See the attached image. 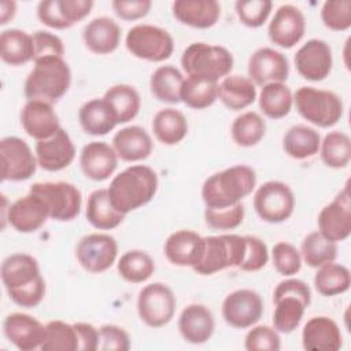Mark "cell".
Returning <instances> with one entry per match:
<instances>
[{
    "mask_svg": "<svg viewBox=\"0 0 351 351\" xmlns=\"http://www.w3.org/2000/svg\"><path fill=\"white\" fill-rule=\"evenodd\" d=\"M1 281L10 299L26 308L38 306L45 296V281L36 258L18 252L1 263Z\"/></svg>",
    "mask_w": 351,
    "mask_h": 351,
    "instance_id": "obj_1",
    "label": "cell"
},
{
    "mask_svg": "<svg viewBox=\"0 0 351 351\" xmlns=\"http://www.w3.org/2000/svg\"><path fill=\"white\" fill-rule=\"evenodd\" d=\"M158 174L145 165H133L117 174L107 188L112 206L128 214L149 203L158 191Z\"/></svg>",
    "mask_w": 351,
    "mask_h": 351,
    "instance_id": "obj_2",
    "label": "cell"
},
{
    "mask_svg": "<svg viewBox=\"0 0 351 351\" xmlns=\"http://www.w3.org/2000/svg\"><path fill=\"white\" fill-rule=\"evenodd\" d=\"M256 185L255 170L247 165H236L211 174L202 186L206 208H225L241 203Z\"/></svg>",
    "mask_w": 351,
    "mask_h": 351,
    "instance_id": "obj_3",
    "label": "cell"
},
{
    "mask_svg": "<svg viewBox=\"0 0 351 351\" xmlns=\"http://www.w3.org/2000/svg\"><path fill=\"white\" fill-rule=\"evenodd\" d=\"M71 84V71L63 58L51 56L34 60L32 71L23 85L27 100H40L55 104L62 99Z\"/></svg>",
    "mask_w": 351,
    "mask_h": 351,
    "instance_id": "obj_4",
    "label": "cell"
},
{
    "mask_svg": "<svg viewBox=\"0 0 351 351\" xmlns=\"http://www.w3.org/2000/svg\"><path fill=\"white\" fill-rule=\"evenodd\" d=\"M311 302L310 287L299 278H287L277 284L273 292V328L278 333L293 332Z\"/></svg>",
    "mask_w": 351,
    "mask_h": 351,
    "instance_id": "obj_5",
    "label": "cell"
},
{
    "mask_svg": "<svg viewBox=\"0 0 351 351\" xmlns=\"http://www.w3.org/2000/svg\"><path fill=\"white\" fill-rule=\"evenodd\" d=\"M181 66L188 75L218 82L232 71L233 55L222 45L192 43L182 52Z\"/></svg>",
    "mask_w": 351,
    "mask_h": 351,
    "instance_id": "obj_6",
    "label": "cell"
},
{
    "mask_svg": "<svg viewBox=\"0 0 351 351\" xmlns=\"http://www.w3.org/2000/svg\"><path fill=\"white\" fill-rule=\"evenodd\" d=\"M293 103L306 121L319 128L336 125L344 111L343 101L335 92L314 86H300L293 95Z\"/></svg>",
    "mask_w": 351,
    "mask_h": 351,
    "instance_id": "obj_7",
    "label": "cell"
},
{
    "mask_svg": "<svg viewBox=\"0 0 351 351\" xmlns=\"http://www.w3.org/2000/svg\"><path fill=\"white\" fill-rule=\"evenodd\" d=\"M245 252V237L239 234H218L204 237L200 261L193 267L197 274L210 276L228 267L241 265Z\"/></svg>",
    "mask_w": 351,
    "mask_h": 351,
    "instance_id": "obj_8",
    "label": "cell"
},
{
    "mask_svg": "<svg viewBox=\"0 0 351 351\" xmlns=\"http://www.w3.org/2000/svg\"><path fill=\"white\" fill-rule=\"evenodd\" d=\"M125 44L133 56L148 62H163L174 51L171 34L159 26L147 23L130 27L126 33Z\"/></svg>",
    "mask_w": 351,
    "mask_h": 351,
    "instance_id": "obj_9",
    "label": "cell"
},
{
    "mask_svg": "<svg viewBox=\"0 0 351 351\" xmlns=\"http://www.w3.org/2000/svg\"><path fill=\"white\" fill-rule=\"evenodd\" d=\"M30 193L38 196L47 206L49 218L56 221H71L82 204L81 191L70 182H36L30 186Z\"/></svg>",
    "mask_w": 351,
    "mask_h": 351,
    "instance_id": "obj_10",
    "label": "cell"
},
{
    "mask_svg": "<svg viewBox=\"0 0 351 351\" xmlns=\"http://www.w3.org/2000/svg\"><path fill=\"white\" fill-rule=\"evenodd\" d=\"M176 306L174 292L163 282H152L143 287L137 296L138 317L151 328L167 325L174 317Z\"/></svg>",
    "mask_w": 351,
    "mask_h": 351,
    "instance_id": "obj_11",
    "label": "cell"
},
{
    "mask_svg": "<svg viewBox=\"0 0 351 351\" xmlns=\"http://www.w3.org/2000/svg\"><path fill=\"white\" fill-rule=\"evenodd\" d=\"M254 208L265 222L281 223L293 213L295 195L285 182L267 181L255 191Z\"/></svg>",
    "mask_w": 351,
    "mask_h": 351,
    "instance_id": "obj_12",
    "label": "cell"
},
{
    "mask_svg": "<svg viewBox=\"0 0 351 351\" xmlns=\"http://www.w3.org/2000/svg\"><path fill=\"white\" fill-rule=\"evenodd\" d=\"M1 181L29 180L38 166L36 154L29 144L16 136L3 137L0 141Z\"/></svg>",
    "mask_w": 351,
    "mask_h": 351,
    "instance_id": "obj_13",
    "label": "cell"
},
{
    "mask_svg": "<svg viewBox=\"0 0 351 351\" xmlns=\"http://www.w3.org/2000/svg\"><path fill=\"white\" fill-rule=\"evenodd\" d=\"M117 255V240L107 233L86 234L75 247L78 263L89 273L106 271L114 265Z\"/></svg>",
    "mask_w": 351,
    "mask_h": 351,
    "instance_id": "obj_14",
    "label": "cell"
},
{
    "mask_svg": "<svg viewBox=\"0 0 351 351\" xmlns=\"http://www.w3.org/2000/svg\"><path fill=\"white\" fill-rule=\"evenodd\" d=\"M263 314V300L252 289H236L222 303L225 322L236 329H247L255 325Z\"/></svg>",
    "mask_w": 351,
    "mask_h": 351,
    "instance_id": "obj_15",
    "label": "cell"
},
{
    "mask_svg": "<svg viewBox=\"0 0 351 351\" xmlns=\"http://www.w3.org/2000/svg\"><path fill=\"white\" fill-rule=\"evenodd\" d=\"M318 232L330 241H343L351 233V200L348 186H344L336 197L318 214Z\"/></svg>",
    "mask_w": 351,
    "mask_h": 351,
    "instance_id": "obj_16",
    "label": "cell"
},
{
    "mask_svg": "<svg viewBox=\"0 0 351 351\" xmlns=\"http://www.w3.org/2000/svg\"><path fill=\"white\" fill-rule=\"evenodd\" d=\"M293 62L298 73L304 80L322 81L332 71V48L324 40L311 38L296 51Z\"/></svg>",
    "mask_w": 351,
    "mask_h": 351,
    "instance_id": "obj_17",
    "label": "cell"
},
{
    "mask_svg": "<svg viewBox=\"0 0 351 351\" xmlns=\"http://www.w3.org/2000/svg\"><path fill=\"white\" fill-rule=\"evenodd\" d=\"M92 0H43L37 5V16L41 23L63 30L89 15Z\"/></svg>",
    "mask_w": 351,
    "mask_h": 351,
    "instance_id": "obj_18",
    "label": "cell"
},
{
    "mask_svg": "<svg viewBox=\"0 0 351 351\" xmlns=\"http://www.w3.org/2000/svg\"><path fill=\"white\" fill-rule=\"evenodd\" d=\"M248 75L259 86L271 82H284L289 75V62L280 51L262 47L248 59Z\"/></svg>",
    "mask_w": 351,
    "mask_h": 351,
    "instance_id": "obj_19",
    "label": "cell"
},
{
    "mask_svg": "<svg viewBox=\"0 0 351 351\" xmlns=\"http://www.w3.org/2000/svg\"><path fill=\"white\" fill-rule=\"evenodd\" d=\"M304 32V15L292 4L278 7L267 27L270 41L281 48H292L296 45L303 38Z\"/></svg>",
    "mask_w": 351,
    "mask_h": 351,
    "instance_id": "obj_20",
    "label": "cell"
},
{
    "mask_svg": "<svg viewBox=\"0 0 351 351\" xmlns=\"http://www.w3.org/2000/svg\"><path fill=\"white\" fill-rule=\"evenodd\" d=\"M3 333L21 351L41 348L45 337V325L25 313H11L3 321Z\"/></svg>",
    "mask_w": 351,
    "mask_h": 351,
    "instance_id": "obj_21",
    "label": "cell"
},
{
    "mask_svg": "<svg viewBox=\"0 0 351 351\" xmlns=\"http://www.w3.org/2000/svg\"><path fill=\"white\" fill-rule=\"evenodd\" d=\"M38 166L45 171H60L71 165L75 147L69 133L60 128L53 136L36 143L34 148Z\"/></svg>",
    "mask_w": 351,
    "mask_h": 351,
    "instance_id": "obj_22",
    "label": "cell"
},
{
    "mask_svg": "<svg viewBox=\"0 0 351 351\" xmlns=\"http://www.w3.org/2000/svg\"><path fill=\"white\" fill-rule=\"evenodd\" d=\"M49 218L45 203L30 193L16 199L7 208L8 223L19 233H32L38 230Z\"/></svg>",
    "mask_w": 351,
    "mask_h": 351,
    "instance_id": "obj_23",
    "label": "cell"
},
{
    "mask_svg": "<svg viewBox=\"0 0 351 351\" xmlns=\"http://www.w3.org/2000/svg\"><path fill=\"white\" fill-rule=\"evenodd\" d=\"M80 166L84 176L92 181H104L118 166V155L106 141H90L81 149Z\"/></svg>",
    "mask_w": 351,
    "mask_h": 351,
    "instance_id": "obj_24",
    "label": "cell"
},
{
    "mask_svg": "<svg viewBox=\"0 0 351 351\" xmlns=\"http://www.w3.org/2000/svg\"><path fill=\"white\" fill-rule=\"evenodd\" d=\"M21 125L37 141L49 138L60 129L59 118L52 104L40 100H27L21 111Z\"/></svg>",
    "mask_w": 351,
    "mask_h": 351,
    "instance_id": "obj_25",
    "label": "cell"
},
{
    "mask_svg": "<svg viewBox=\"0 0 351 351\" xmlns=\"http://www.w3.org/2000/svg\"><path fill=\"white\" fill-rule=\"evenodd\" d=\"M204 245V237L193 230L181 229L171 233L163 245L167 261L181 267H195L200 261Z\"/></svg>",
    "mask_w": 351,
    "mask_h": 351,
    "instance_id": "obj_26",
    "label": "cell"
},
{
    "mask_svg": "<svg viewBox=\"0 0 351 351\" xmlns=\"http://www.w3.org/2000/svg\"><path fill=\"white\" fill-rule=\"evenodd\" d=\"M302 344L308 351H337L343 346V335L332 318L313 317L303 326Z\"/></svg>",
    "mask_w": 351,
    "mask_h": 351,
    "instance_id": "obj_27",
    "label": "cell"
},
{
    "mask_svg": "<svg viewBox=\"0 0 351 351\" xmlns=\"http://www.w3.org/2000/svg\"><path fill=\"white\" fill-rule=\"evenodd\" d=\"M214 329V315L203 304H188L180 314L178 330L186 343L204 344L211 339Z\"/></svg>",
    "mask_w": 351,
    "mask_h": 351,
    "instance_id": "obj_28",
    "label": "cell"
},
{
    "mask_svg": "<svg viewBox=\"0 0 351 351\" xmlns=\"http://www.w3.org/2000/svg\"><path fill=\"white\" fill-rule=\"evenodd\" d=\"M82 40L90 52L107 55L118 48L121 43V27L114 19L99 16L85 25Z\"/></svg>",
    "mask_w": 351,
    "mask_h": 351,
    "instance_id": "obj_29",
    "label": "cell"
},
{
    "mask_svg": "<svg viewBox=\"0 0 351 351\" xmlns=\"http://www.w3.org/2000/svg\"><path fill=\"white\" fill-rule=\"evenodd\" d=\"M112 148L119 159L125 162H138L151 155L154 143L145 129L133 125L122 128L114 134Z\"/></svg>",
    "mask_w": 351,
    "mask_h": 351,
    "instance_id": "obj_30",
    "label": "cell"
},
{
    "mask_svg": "<svg viewBox=\"0 0 351 351\" xmlns=\"http://www.w3.org/2000/svg\"><path fill=\"white\" fill-rule=\"evenodd\" d=\"M171 10L176 19L196 29H208L221 16V5L215 0H177Z\"/></svg>",
    "mask_w": 351,
    "mask_h": 351,
    "instance_id": "obj_31",
    "label": "cell"
},
{
    "mask_svg": "<svg viewBox=\"0 0 351 351\" xmlns=\"http://www.w3.org/2000/svg\"><path fill=\"white\" fill-rule=\"evenodd\" d=\"M78 121L85 133L90 136H106L117 125V119L104 99H92L78 110Z\"/></svg>",
    "mask_w": 351,
    "mask_h": 351,
    "instance_id": "obj_32",
    "label": "cell"
},
{
    "mask_svg": "<svg viewBox=\"0 0 351 351\" xmlns=\"http://www.w3.org/2000/svg\"><path fill=\"white\" fill-rule=\"evenodd\" d=\"M86 219L99 230H111L123 222L125 214L119 213L111 203L107 189L93 191L86 202Z\"/></svg>",
    "mask_w": 351,
    "mask_h": 351,
    "instance_id": "obj_33",
    "label": "cell"
},
{
    "mask_svg": "<svg viewBox=\"0 0 351 351\" xmlns=\"http://www.w3.org/2000/svg\"><path fill=\"white\" fill-rule=\"evenodd\" d=\"M218 99L229 110H244L256 100L255 84L239 74L228 75L218 85Z\"/></svg>",
    "mask_w": 351,
    "mask_h": 351,
    "instance_id": "obj_34",
    "label": "cell"
},
{
    "mask_svg": "<svg viewBox=\"0 0 351 351\" xmlns=\"http://www.w3.org/2000/svg\"><path fill=\"white\" fill-rule=\"evenodd\" d=\"M0 56L11 66H21L34 59L33 37L19 29L3 30L0 34Z\"/></svg>",
    "mask_w": 351,
    "mask_h": 351,
    "instance_id": "obj_35",
    "label": "cell"
},
{
    "mask_svg": "<svg viewBox=\"0 0 351 351\" xmlns=\"http://www.w3.org/2000/svg\"><path fill=\"white\" fill-rule=\"evenodd\" d=\"M319 144V133L307 125H295L289 128L282 137L284 152L298 160L307 159L318 154Z\"/></svg>",
    "mask_w": 351,
    "mask_h": 351,
    "instance_id": "obj_36",
    "label": "cell"
},
{
    "mask_svg": "<svg viewBox=\"0 0 351 351\" xmlns=\"http://www.w3.org/2000/svg\"><path fill=\"white\" fill-rule=\"evenodd\" d=\"M152 132L162 144L176 145L185 138L188 121L181 111L173 107L162 108L154 115Z\"/></svg>",
    "mask_w": 351,
    "mask_h": 351,
    "instance_id": "obj_37",
    "label": "cell"
},
{
    "mask_svg": "<svg viewBox=\"0 0 351 351\" xmlns=\"http://www.w3.org/2000/svg\"><path fill=\"white\" fill-rule=\"evenodd\" d=\"M103 99L110 106L118 123H126L136 118L141 107V99L134 86L117 84L110 86Z\"/></svg>",
    "mask_w": 351,
    "mask_h": 351,
    "instance_id": "obj_38",
    "label": "cell"
},
{
    "mask_svg": "<svg viewBox=\"0 0 351 351\" xmlns=\"http://www.w3.org/2000/svg\"><path fill=\"white\" fill-rule=\"evenodd\" d=\"M184 80L182 73L177 67L171 64L160 66L151 75V93L162 103L178 104L181 101V88Z\"/></svg>",
    "mask_w": 351,
    "mask_h": 351,
    "instance_id": "obj_39",
    "label": "cell"
},
{
    "mask_svg": "<svg viewBox=\"0 0 351 351\" xmlns=\"http://www.w3.org/2000/svg\"><path fill=\"white\" fill-rule=\"evenodd\" d=\"M293 106V95L284 82H271L262 86L259 107L271 119H280L289 114Z\"/></svg>",
    "mask_w": 351,
    "mask_h": 351,
    "instance_id": "obj_40",
    "label": "cell"
},
{
    "mask_svg": "<svg viewBox=\"0 0 351 351\" xmlns=\"http://www.w3.org/2000/svg\"><path fill=\"white\" fill-rule=\"evenodd\" d=\"M218 99V82L188 75L181 88V101L189 108L203 110L215 103Z\"/></svg>",
    "mask_w": 351,
    "mask_h": 351,
    "instance_id": "obj_41",
    "label": "cell"
},
{
    "mask_svg": "<svg viewBox=\"0 0 351 351\" xmlns=\"http://www.w3.org/2000/svg\"><path fill=\"white\" fill-rule=\"evenodd\" d=\"M350 270L340 263H326L318 267L314 276V287L322 296H336L350 289Z\"/></svg>",
    "mask_w": 351,
    "mask_h": 351,
    "instance_id": "obj_42",
    "label": "cell"
},
{
    "mask_svg": "<svg viewBox=\"0 0 351 351\" xmlns=\"http://www.w3.org/2000/svg\"><path fill=\"white\" fill-rule=\"evenodd\" d=\"M321 160L332 169H344L351 160V138L347 133L333 130L319 144Z\"/></svg>",
    "mask_w": 351,
    "mask_h": 351,
    "instance_id": "obj_43",
    "label": "cell"
},
{
    "mask_svg": "<svg viewBox=\"0 0 351 351\" xmlns=\"http://www.w3.org/2000/svg\"><path fill=\"white\" fill-rule=\"evenodd\" d=\"M300 256L310 267L318 269L326 263L335 262L337 256V244L324 237L318 230L308 233L300 244Z\"/></svg>",
    "mask_w": 351,
    "mask_h": 351,
    "instance_id": "obj_44",
    "label": "cell"
},
{
    "mask_svg": "<svg viewBox=\"0 0 351 351\" xmlns=\"http://www.w3.org/2000/svg\"><path fill=\"white\" fill-rule=\"evenodd\" d=\"M119 276L133 284L147 281L155 271V262L152 256L141 250H130L125 252L118 261Z\"/></svg>",
    "mask_w": 351,
    "mask_h": 351,
    "instance_id": "obj_45",
    "label": "cell"
},
{
    "mask_svg": "<svg viewBox=\"0 0 351 351\" xmlns=\"http://www.w3.org/2000/svg\"><path fill=\"white\" fill-rule=\"evenodd\" d=\"M266 133L265 119L255 111H247L234 118L230 126L233 141L240 147L256 145Z\"/></svg>",
    "mask_w": 351,
    "mask_h": 351,
    "instance_id": "obj_46",
    "label": "cell"
},
{
    "mask_svg": "<svg viewBox=\"0 0 351 351\" xmlns=\"http://www.w3.org/2000/svg\"><path fill=\"white\" fill-rule=\"evenodd\" d=\"M43 351H78V337L73 324L60 319L49 321L45 325Z\"/></svg>",
    "mask_w": 351,
    "mask_h": 351,
    "instance_id": "obj_47",
    "label": "cell"
},
{
    "mask_svg": "<svg viewBox=\"0 0 351 351\" xmlns=\"http://www.w3.org/2000/svg\"><path fill=\"white\" fill-rule=\"evenodd\" d=\"M321 19L324 25L335 32H343L351 26V1L328 0L322 4Z\"/></svg>",
    "mask_w": 351,
    "mask_h": 351,
    "instance_id": "obj_48",
    "label": "cell"
},
{
    "mask_svg": "<svg viewBox=\"0 0 351 351\" xmlns=\"http://www.w3.org/2000/svg\"><path fill=\"white\" fill-rule=\"evenodd\" d=\"M271 259L277 273L285 277L293 276L302 269V256L299 250L287 241L274 244L271 250Z\"/></svg>",
    "mask_w": 351,
    "mask_h": 351,
    "instance_id": "obj_49",
    "label": "cell"
},
{
    "mask_svg": "<svg viewBox=\"0 0 351 351\" xmlns=\"http://www.w3.org/2000/svg\"><path fill=\"white\" fill-rule=\"evenodd\" d=\"M244 206L237 203L225 208H206L204 219L206 223L217 230H232L243 223L244 219Z\"/></svg>",
    "mask_w": 351,
    "mask_h": 351,
    "instance_id": "obj_50",
    "label": "cell"
},
{
    "mask_svg": "<svg viewBox=\"0 0 351 351\" xmlns=\"http://www.w3.org/2000/svg\"><path fill=\"white\" fill-rule=\"evenodd\" d=\"M234 7L243 25L259 27L267 21L273 3L270 0H237Z\"/></svg>",
    "mask_w": 351,
    "mask_h": 351,
    "instance_id": "obj_51",
    "label": "cell"
},
{
    "mask_svg": "<svg viewBox=\"0 0 351 351\" xmlns=\"http://www.w3.org/2000/svg\"><path fill=\"white\" fill-rule=\"evenodd\" d=\"M244 347L247 351H278L281 348V339L271 326L252 325L245 335Z\"/></svg>",
    "mask_w": 351,
    "mask_h": 351,
    "instance_id": "obj_52",
    "label": "cell"
},
{
    "mask_svg": "<svg viewBox=\"0 0 351 351\" xmlns=\"http://www.w3.org/2000/svg\"><path fill=\"white\" fill-rule=\"evenodd\" d=\"M245 237V252L241 265L239 266L243 271H258L266 266L269 261V250L267 245L255 236H244Z\"/></svg>",
    "mask_w": 351,
    "mask_h": 351,
    "instance_id": "obj_53",
    "label": "cell"
},
{
    "mask_svg": "<svg viewBox=\"0 0 351 351\" xmlns=\"http://www.w3.org/2000/svg\"><path fill=\"white\" fill-rule=\"evenodd\" d=\"M130 348V337L128 332L114 324H107L99 328V348L100 351H128Z\"/></svg>",
    "mask_w": 351,
    "mask_h": 351,
    "instance_id": "obj_54",
    "label": "cell"
},
{
    "mask_svg": "<svg viewBox=\"0 0 351 351\" xmlns=\"http://www.w3.org/2000/svg\"><path fill=\"white\" fill-rule=\"evenodd\" d=\"M33 37V44H34V59H43V58H51V56H58L63 58L64 55V45L63 41L59 36L45 32V30H38L32 34Z\"/></svg>",
    "mask_w": 351,
    "mask_h": 351,
    "instance_id": "obj_55",
    "label": "cell"
},
{
    "mask_svg": "<svg viewBox=\"0 0 351 351\" xmlns=\"http://www.w3.org/2000/svg\"><path fill=\"white\" fill-rule=\"evenodd\" d=\"M151 0H114L111 7L114 12L123 21H136L148 14L151 10Z\"/></svg>",
    "mask_w": 351,
    "mask_h": 351,
    "instance_id": "obj_56",
    "label": "cell"
},
{
    "mask_svg": "<svg viewBox=\"0 0 351 351\" xmlns=\"http://www.w3.org/2000/svg\"><path fill=\"white\" fill-rule=\"evenodd\" d=\"M78 337V351H96L99 348V329L88 322L73 324Z\"/></svg>",
    "mask_w": 351,
    "mask_h": 351,
    "instance_id": "obj_57",
    "label": "cell"
},
{
    "mask_svg": "<svg viewBox=\"0 0 351 351\" xmlns=\"http://www.w3.org/2000/svg\"><path fill=\"white\" fill-rule=\"evenodd\" d=\"M16 12V3L10 0H1L0 1V25L8 23Z\"/></svg>",
    "mask_w": 351,
    "mask_h": 351,
    "instance_id": "obj_58",
    "label": "cell"
}]
</instances>
